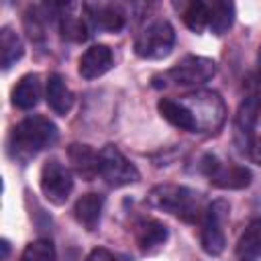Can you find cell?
Returning <instances> with one entry per match:
<instances>
[{"label": "cell", "mask_w": 261, "mask_h": 261, "mask_svg": "<svg viewBox=\"0 0 261 261\" xmlns=\"http://www.w3.org/2000/svg\"><path fill=\"white\" fill-rule=\"evenodd\" d=\"M57 126L41 116V114H31L27 118H22L8 137V153L12 159L16 161H29L35 155H39L41 151L53 147L57 143Z\"/></svg>", "instance_id": "1"}, {"label": "cell", "mask_w": 261, "mask_h": 261, "mask_svg": "<svg viewBox=\"0 0 261 261\" xmlns=\"http://www.w3.org/2000/svg\"><path fill=\"white\" fill-rule=\"evenodd\" d=\"M147 202L157 208V210H163V212H169L177 218H181L184 222H198L202 220L206 208H204V202H202V196L186 186H173V184H161V186H155L149 196H147Z\"/></svg>", "instance_id": "2"}, {"label": "cell", "mask_w": 261, "mask_h": 261, "mask_svg": "<svg viewBox=\"0 0 261 261\" xmlns=\"http://www.w3.org/2000/svg\"><path fill=\"white\" fill-rule=\"evenodd\" d=\"M194 116L196 133H216L226 120V106L218 92L202 90L179 98Z\"/></svg>", "instance_id": "3"}, {"label": "cell", "mask_w": 261, "mask_h": 261, "mask_svg": "<svg viewBox=\"0 0 261 261\" xmlns=\"http://www.w3.org/2000/svg\"><path fill=\"white\" fill-rule=\"evenodd\" d=\"M230 206L226 200H214L210 206H206V212L202 216V230H200V245L206 255L218 257L226 247L224 237V224L228 220Z\"/></svg>", "instance_id": "4"}, {"label": "cell", "mask_w": 261, "mask_h": 261, "mask_svg": "<svg viewBox=\"0 0 261 261\" xmlns=\"http://www.w3.org/2000/svg\"><path fill=\"white\" fill-rule=\"evenodd\" d=\"M175 45V31L167 20L149 22L135 39V53L141 59H163Z\"/></svg>", "instance_id": "5"}, {"label": "cell", "mask_w": 261, "mask_h": 261, "mask_svg": "<svg viewBox=\"0 0 261 261\" xmlns=\"http://www.w3.org/2000/svg\"><path fill=\"white\" fill-rule=\"evenodd\" d=\"M200 169L208 177V181L220 190H243L253 179L249 167L220 161L216 155H204L200 161Z\"/></svg>", "instance_id": "6"}, {"label": "cell", "mask_w": 261, "mask_h": 261, "mask_svg": "<svg viewBox=\"0 0 261 261\" xmlns=\"http://www.w3.org/2000/svg\"><path fill=\"white\" fill-rule=\"evenodd\" d=\"M98 165L100 177L112 188L130 186L139 179V169L124 157V153L116 145H106L98 151Z\"/></svg>", "instance_id": "7"}, {"label": "cell", "mask_w": 261, "mask_h": 261, "mask_svg": "<svg viewBox=\"0 0 261 261\" xmlns=\"http://www.w3.org/2000/svg\"><path fill=\"white\" fill-rule=\"evenodd\" d=\"M39 186L43 196L55 204L61 206L67 202L71 190H73V175L71 171L57 159H47L41 167V177H39Z\"/></svg>", "instance_id": "8"}, {"label": "cell", "mask_w": 261, "mask_h": 261, "mask_svg": "<svg viewBox=\"0 0 261 261\" xmlns=\"http://www.w3.org/2000/svg\"><path fill=\"white\" fill-rule=\"evenodd\" d=\"M216 61L202 55H186L169 71L167 77L177 86H202L216 75Z\"/></svg>", "instance_id": "9"}, {"label": "cell", "mask_w": 261, "mask_h": 261, "mask_svg": "<svg viewBox=\"0 0 261 261\" xmlns=\"http://www.w3.org/2000/svg\"><path fill=\"white\" fill-rule=\"evenodd\" d=\"M259 106H261L259 94H249L239 106V112L234 118V139L243 153H251L255 145L253 130H255V122L259 116Z\"/></svg>", "instance_id": "10"}, {"label": "cell", "mask_w": 261, "mask_h": 261, "mask_svg": "<svg viewBox=\"0 0 261 261\" xmlns=\"http://www.w3.org/2000/svg\"><path fill=\"white\" fill-rule=\"evenodd\" d=\"M86 18L92 29L106 31V33H118L126 24V14L118 4H84Z\"/></svg>", "instance_id": "11"}, {"label": "cell", "mask_w": 261, "mask_h": 261, "mask_svg": "<svg viewBox=\"0 0 261 261\" xmlns=\"http://www.w3.org/2000/svg\"><path fill=\"white\" fill-rule=\"evenodd\" d=\"M114 63L112 49L108 45H92L86 49L77 61V71L84 80H96L104 75Z\"/></svg>", "instance_id": "12"}, {"label": "cell", "mask_w": 261, "mask_h": 261, "mask_svg": "<svg viewBox=\"0 0 261 261\" xmlns=\"http://www.w3.org/2000/svg\"><path fill=\"white\" fill-rule=\"evenodd\" d=\"M167 237H169L167 226L155 218L141 220L135 226V239H137V245L143 253H155L157 249H161L165 245Z\"/></svg>", "instance_id": "13"}, {"label": "cell", "mask_w": 261, "mask_h": 261, "mask_svg": "<svg viewBox=\"0 0 261 261\" xmlns=\"http://www.w3.org/2000/svg\"><path fill=\"white\" fill-rule=\"evenodd\" d=\"M77 6L75 4H63L61 6V12L57 14L59 18V33L63 39L71 41V43H82L88 39V18H86V12L84 16L73 12Z\"/></svg>", "instance_id": "14"}, {"label": "cell", "mask_w": 261, "mask_h": 261, "mask_svg": "<svg viewBox=\"0 0 261 261\" xmlns=\"http://www.w3.org/2000/svg\"><path fill=\"white\" fill-rule=\"evenodd\" d=\"M102 208H104V196L96 194V192H88L77 198V202L73 206V216L84 228L96 230L100 224Z\"/></svg>", "instance_id": "15"}, {"label": "cell", "mask_w": 261, "mask_h": 261, "mask_svg": "<svg viewBox=\"0 0 261 261\" xmlns=\"http://www.w3.org/2000/svg\"><path fill=\"white\" fill-rule=\"evenodd\" d=\"M47 104L59 116H65L73 106V92L61 73H51L47 80Z\"/></svg>", "instance_id": "16"}, {"label": "cell", "mask_w": 261, "mask_h": 261, "mask_svg": "<svg viewBox=\"0 0 261 261\" xmlns=\"http://www.w3.org/2000/svg\"><path fill=\"white\" fill-rule=\"evenodd\" d=\"M157 110L159 114L175 128L179 130H188V133H196V122L192 112L188 110V106L181 100H171V98H161L157 102Z\"/></svg>", "instance_id": "17"}, {"label": "cell", "mask_w": 261, "mask_h": 261, "mask_svg": "<svg viewBox=\"0 0 261 261\" xmlns=\"http://www.w3.org/2000/svg\"><path fill=\"white\" fill-rule=\"evenodd\" d=\"M67 157H69V161H71L75 173L82 175L84 179H94L96 175H100L98 153H96L90 145H80V143L69 145Z\"/></svg>", "instance_id": "18"}, {"label": "cell", "mask_w": 261, "mask_h": 261, "mask_svg": "<svg viewBox=\"0 0 261 261\" xmlns=\"http://www.w3.org/2000/svg\"><path fill=\"white\" fill-rule=\"evenodd\" d=\"M41 98V82H39V75L37 73H27L22 75L16 86L12 88V94H10V100H12V106L20 108V110H31L37 106Z\"/></svg>", "instance_id": "19"}, {"label": "cell", "mask_w": 261, "mask_h": 261, "mask_svg": "<svg viewBox=\"0 0 261 261\" xmlns=\"http://www.w3.org/2000/svg\"><path fill=\"white\" fill-rule=\"evenodd\" d=\"M237 257L243 261H255L261 257V218H253L237 241Z\"/></svg>", "instance_id": "20"}, {"label": "cell", "mask_w": 261, "mask_h": 261, "mask_svg": "<svg viewBox=\"0 0 261 261\" xmlns=\"http://www.w3.org/2000/svg\"><path fill=\"white\" fill-rule=\"evenodd\" d=\"M234 22V4L228 0H212L208 2V29L220 37L228 33Z\"/></svg>", "instance_id": "21"}, {"label": "cell", "mask_w": 261, "mask_h": 261, "mask_svg": "<svg viewBox=\"0 0 261 261\" xmlns=\"http://www.w3.org/2000/svg\"><path fill=\"white\" fill-rule=\"evenodd\" d=\"M22 55H24L22 39L10 27H2V31H0V65H2V69L4 71L10 69Z\"/></svg>", "instance_id": "22"}, {"label": "cell", "mask_w": 261, "mask_h": 261, "mask_svg": "<svg viewBox=\"0 0 261 261\" xmlns=\"http://www.w3.org/2000/svg\"><path fill=\"white\" fill-rule=\"evenodd\" d=\"M181 18L190 31L200 35L208 27V2H202V0L188 2L184 12H181Z\"/></svg>", "instance_id": "23"}, {"label": "cell", "mask_w": 261, "mask_h": 261, "mask_svg": "<svg viewBox=\"0 0 261 261\" xmlns=\"http://www.w3.org/2000/svg\"><path fill=\"white\" fill-rule=\"evenodd\" d=\"M55 247L49 239H35L24 247L20 261H55Z\"/></svg>", "instance_id": "24"}, {"label": "cell", "mask_w": 261, "mask_h": 261, "mask_svg": "<svg viewBox=\"0 0 261 261\" xmlns=\"http://www.w3.org/2000/svg\"><path fill=\"white\" fill-rule=\"evenodd\" d=\"M86 261H116V259H114V255H112L108 249L96 247V249L86 257Z\"/></svg>", "instance_id": "25"}, {"label": "cell", "mask_w": 261, "mask_h": 261, "mask_svg": "<svg viewBox=\"0 0 261 261\" xmlns=\"http://www.w3.org/2000/svg\"><path fill=\"white\" fill-rule=\"evenodd\" d=\"M257 84L261 88V47H259V53H257Z\"/></svg>", "instance_id": "26"}, {"label": "cell", "mask_w": 261, "mask_h": 261, "mask_svg": "<svg viewBox=\"0 0 261 261\" xmlns=\"http://www.w3.org/2000/svg\"><path fill=\"white\" fill-rule=\"evenodd\" d=\"M8 253H10V245H8V241H6V239H2V259H6V257H8Z\"/></svg>", "instance_id": "27"}]
</instances>
